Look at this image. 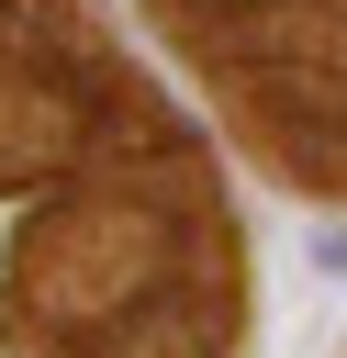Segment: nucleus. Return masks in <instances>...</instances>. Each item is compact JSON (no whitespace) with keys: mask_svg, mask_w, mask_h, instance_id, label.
<instances>
[{"mask_svg":"<svg viewBox=\"0 0 347 358\" xmlns=\"http://www.w3.org/2000/svg\"><path fill=\"white\" fill-rule=\"evenodd\" d=\"M313 268H325V280H347V224H325V235H313Z\"/></svg>","mask_w":347,"mask_h":358,"instance_id":"nucleus-1","label":"nucleus"}]
</instances>
